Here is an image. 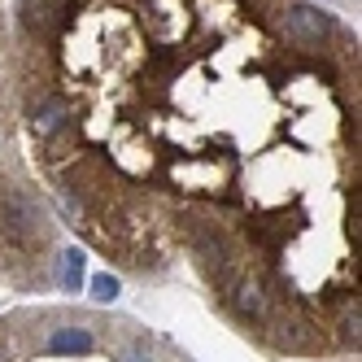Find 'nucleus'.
<instances>
[{
	"label": "nucleus",
	"mask_w": 362,
	"mask_h": 362,
	"mask_svg": "<svg viewBox=\"0 0 362 362\" xmlns=\"http://www.w3.org/2000/svg\"><path fill=\"white\" fill-rule=\"evenodd\" d=\"M288 31H293L301 44H319V40H327L332 22H327V13L310 9V5H293V9H288Z\"/></svg>",
	"instance_id": "1"
},
{
	"label": "nucleus",
	"mask_w": 362,
	"mask_h": 362,
	"mask_svg": "<svg viewBox=\"0 0 362 362\" xmlns=\"http://www.w3.org/2000/svg\"><path fill=\"white\" fill-rule=\"evenodd\" d=\"M48 349H53V354H88L92 349V336L83 327H62V332H53Z\"/></svg>",
	"instance_id": "2"
},
{
	"label": "nucleus",
	"mask_w": 362,
	"mask_h": 362,
	"mask_svg": "<svg viewBox=\"0 0 362 362\" xmlns=\"http://www.w3.org/2000/svg\"><path fill=\"white\" fill-rule=\"evenodd\" d=\"M57 284H62L66 293H79V284H83V253H79V249H66V253H62Z\"/></svg>",
	"instance_id": "3"
},
{
	"label": "nucleus",
	"mask_w": 362,
	"mask_h": 362,
	"mask_svg": "<svg viewBox=\"0 0 362 362\" xmlns=\"http://www.w3.org/2000/svg\"><path fill=\"white\" fill-rule=\"evenodd\" d=\"M62 122H66V105H62V100H48V105L35 114V132L40 136H53Z\"/></svg>",
	"instance_id": "4"
},
{
	"label": "nucleus",
	"mask_w": 362,
	"mask_h": 362,
	"mask_svg": "<svg viewBox=\"0 0 362 362\" xmlns=\"http://www.w3.org/2000/svg\"><path fill=\"white\" fill-rule=\"evenodd\" d=\"M236 305H240V315H262V293H257V284H240L236 288Z\"/></svg>",
	"instance_id": "5"
},
{
	"label": "nucleus",
	"mask_w": 362,
	"mask_h": 362,
	"mask_svg": "<svg viewBox=\"0 0 362 362\" xmlns=\"http://www.w3.org/2000/svg\"><path fill=\"white\" fill-rule=\"evenodd\" d=\"M92 297H96V301H114V297H118V279H114V275H96V279H92Z\"/></svg>",
	"instance_id": "6"
}]
</instances>
